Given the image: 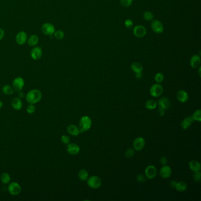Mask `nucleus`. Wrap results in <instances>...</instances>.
Returning a JSON list of instances; mask_svg holds the SVG:
<instances>
[{
	"mask_svg": "<svg viewBox=\"0 0 201 201\" xmlns=\"http://www.w3.org/2000/svg\"><path fill=\"white\" fill-rule=\"evenodd\" d=\"M42 93L38 89H33L29 91L25 95V100L29 104L35 105L42 99Z\"/></svg>",
	"mask_w": 201,
	"mask_h": 201,
	"instance_id": "nucleus-1",
	"label": "nucleus"
},
{
	"mask_svg": "<svg viewBox=\"0 0 201 201\" xmlns=\"http://www.w3.org/2000/svg\"><path fill=\"white\" fill-rule=\"evenodd\" d=\"M91 125L92 121L90 117L87 116L81 117L79 121V129L80 133L89 131L91 128Z\"/></svg>",
	"mask_w": 201,
	"mask_h": 201,
	"instance_id": "nucleus-2",
	"label": "nucleus"
},
{
	"mask_svg": "<svg viewBox=\"0 0 201 201\" xmlns=\"http://www.w3.org/2000/svg\"><path fill=\"white\" fill-rule=\"evenodd\" d=\"M87 185L91 189H98L101 185V180L97 176H91L87 179Z\"/></svg>",
	"mask_w": 201,
	"mask_h": 201,
	"instance_id": "nucleus-3",
	"label": "nucleus"
},
{
	"mask_svg": "<svg viewBox=\"0 0 201 201\" xmlns=\"http://www.w3.org/2000/svg\"><path fill=\"white\" fill-rule=\"evenodd\" d=\"M8 191L11 195L16 196L19 195L21 192V185L17 182H11L8 186Z\"/></svg>",
	"mask_w": 201,
	"mask_h": 201,
	"instance_id": "nucleus-4",
	"label": "nucleus"
},
{
	"mask_svg": "<svg viewBox=\"0 0 201 201\" xmlns=\"http://www.w3.org/2000/svg\"><path fill=\"white\" fill-rule=\"evenodd\" d=\"M24 85H25L24 80L21 77H16L13 81L12 87L15 91L19 92L23 90Z\"/></svg>",
	"mask_w": 201,
	"mask_h": 201,
	"instance_id": "nucleus-5",
	"label": "nucleus"
},
{
	"mask_svg": "<svg viewBox=\"0 0 201 201\" xmlns=\"http://www.w3.org/2000/svg\"><path fill=\"white\" fill-rule=\"evenodd\" d=\"M163 92V86L159 83L154 84L153 85H152L150 89L151 95L155 97H157L162 95Z\"/></svg>",
	"mask_w": 201,
	"mask_h": 201,
	"instance_id": "nucleus-6",
	"label": "nucleus"
},
{
	"mask_svg": "<svg viewBox=\"0 0 201 201\" xmlns=\"http://www.w3.org/2000/svg\"><path fill=\"white\" fill-rule=\"evenodd\" d=\"M151 28L154 33L161 34L164 30V27L162 22L158 20H152L151 23Z\"/></svg>",
	"mask_w": 201,
	"mask_h": 201,
	"instance_id": "nucleus-7",
	"label": "nucleus"
},
{
	"mask_svg": "<svg viewBox=\"0 0 201 201\" xmlns=\"http://www.w3.org/2000/svg\"><path fill=\"white\" fill-rule=\"evenodd\" d=\"M41 31L45 35H52L55 32V27L52 24L47 23L42 25Z\"/></svg>",
	"mask_w": 201,
	"mask_h": 201,
	"instance_id": "nucleus-8",
	"label": "nucleus"
},
{
	"mask_svg": "<svg viewBox=\"0 0 201 201\" xmlns=\"http://www.w3.org/2000/svg\"><path fill=\"white\" fill-rule=\"evenodd\" d=\"M133 146L135 151H139L142 150L145 146V141L144 138L142 137H138L135 139L133 143Z\"/></svg>",
	"mask_w": 201,
	"mask_h": 201,
	"instance_id": "nucleus-9",
	"label": "nucleus"
},
{
	"mask_svg": "<svg viewBox=\"0 0 201 201\" xmlns=\"http://www.w3.org/2000/svg\"><path fill=\"white\" fill-rule=\"evenodd\" d=\"M67 152L71 155H77L80 151V146L75 143H70L67 146Z\"/></svg>",
	"mask_w": 201,
	"mask_h": 201,
	"instance_id": "nucleus-10",
	"label": "nucleus"
},
{
	"mask_svg": "<svg viewBox=\"0 0 201 201\" xmlns=\"http://www.w3.org/2000/svg\"><path fill=\"white\" fill-rule=\"evenodd\" d=\"M146 28L142 25H137L133 28V34L138 38H142L146 34Z\"/></svg>",
	"mask_w": 201,
	"mask_h": 201,
	"instance_id": "nucleus-11",
	"label": "nucleus"
},
{
	"mask_svg": "<svg viewBox=\"0 0 201 201\" xmlns=\"http://www.w3.org/2000/svg\"><path fill=\"white\" fill-rule=\"evenodd\" d=\"M157 175V169L155 166L149 165L145 169V175L149 179H154Z\"/></svg>",
	"mask_w": 201,
	"mask_h": 201,
	"instance_id": "nucleus-12",
	"label": "nucleus"
},
{
	"mask_svg": "<svg viewBox=\"0 0 201 201\" xmlns=\"http://www.w3.org/2000/svg\"><path fill=\"white\" fill-rule=\"evenodd\" d=\"M43 55V52L40 47H35L31 51V57L34 60H38L40 59Z\"/></svg>",
	"mask_w": 201,
	"mask_h": 201,
	"instance_id": "nucleus-13",
	"label": "nucleus"
},
{
	"mask_svg": "<svg viewBox=\"0 0 201 201\" xmlns=\"http://www.w3.org/2000/svg\"><path fill=\"white\" fill-rule=\"evenodd\" d=\"M160 175L163 179L169 178L172 175V169L171 167L168 165H163L160 170Z\"/></svg>",
	"mask_w": 201,
	"mask_h": 201,
	"instance_id": "nucleus-14",
	"label": "nucleus"
},
{
	"mask_svg": "<svg viewBox=\"0 0 201 201\" xmlns=\"http://www.w3.org/2000/svg\"><path fill=\"white\" fill-rule=\"evenodd\" d=\"M27 34L25 33L24 31H20L19 32L17 35L15 40L17 43V44L20 45H23L24 44L26 41H27Z\"/></svg>",
	"mask_w": 201,
	"mask_h": 201,
	"instance_id": "nucleus-15",
	"label": "nucleus"
},
{
	"mask_svg": "<svg viewBox=\"0 0 201 201\" xmlns=\"http://www.w3.org/2000/svg\"><path fill=\"white\" fill-rule=\"evenodd\" d=\"M11 106L16 111H20L23 107V103L20 97H15L11 100Z\"/></svg>",
	"mask_w": 201,
	"mask_h": 201,
	"instance_id": "nucleus-16",
	"label": "nucleus"
},
{
	"mask_svg": "<svg viewBox=\"0 0 201 201\" xmlns=\"http://www.w3.org/2000/svg\"><path fill=\"white\" fill-rule=\"evenodd\" d=\"M201 64V57L198 55H193L191 58L190 65L192 68L196 69Z\"/></svg>",
	"mask_w": 201,
	"mask_h": 201,
	"instance_id": "nucleus-17",
	"label": "nucleus"
},
{
	"mask_svg": "<svg viewBox=\"0 0 201 201\" xmlns=\"http://www.w3.org/2000/svg\"><path fill=\"white\" fill-rule=\"evenodd\" d=\"M176 97L177 99L181 103H185L188 100L189 95L186 91L181 90L177 93Z\"/></svg>",
	"mask_w": 201,
	"mask_h": 201,
	"instance_id": "nucleus-18",
	"label": "nucleus"
},
{
	"mask_svg": "<svg viewBox=\"0 0 201 201\" xmlns=\"http://www.w3.org/2000/svg\"><path fill=\"white\" fill-rule=\"evenodd\" d=\"M67 132L71 136H77L80 133V129L75 125H69L67 127Z\"/></svg>",
	"mask_w": 201,
	"mask_h": 201,
	"instance_id": "nucleus-19",
	"label": "nucleus"
},
{
	"mask_svg": "<svg viewBox=\"0 0 201 201\" xmlns=\"http://www.w3.org/2000/svg\"><path fill=\"white\" fill-rule=\"evenodd\" d=\"M157 103L159 105V106L163 108L165 110L169 109L170 105H171V102H170L169 99L166 97H163L161 98L158 101Z\"/></svg>",
	"mask_w": 201,
	"mask_h": 201,
	"instance_id": "nucleus-20",
	"label": "nucleus"
},
{
	"mask_svg": "<svg viewBox=\"0 0 201 201\" xmlns=\"http://www.w3.org/2000/svg\"><path fill=\"white\" fill-rule=\"evenodd\" d=\"M193 121L192 116L187 117L181 122V127L183 130H186L191 126V124L193 122Z\"/></svg>",
	"mask_w": 201,
	"mask_h": 201,
	"instance_id": "nucleus-21",
	"label": "nucleus"
},
{
	"mask_svg": "<svg viewBox=\"0 0 201 201\" xmlns=\"http://www.w3.org/2000/svg\"><path fill=\"white\" fill-rule=\"evenodd\" d=\"M189 167L191 171H192L194 172L200 171L201 169V163L198 161L193 160V161L189 162Z\"/></svg>",
	"mask_w": 201,
	"mask_h": 201,
	"instance_id": "nucleus-22",
	"label": "nucleus"
},
{
	"mask_svg": "<svg viewBox=\"0 0 201 201\" xmlns=\"http://www.w3.org/2000/svg\"><path fill=\"white\" fill-rule=\"evenodd\" d=\"M188 188V185L184 181H179L178 182L176 183V186L175 188L176 191L180 192H182L186 191V189Z\"/></svg>",
	"mask_w": 201,
	"mask_h": 201,
	"instance_id": "nucleus-23",
	"label": "nucleus"
},
{
	"mask_svg": "<svg viewBox=\"0 0 201 201\" xmlns=\"http://www.w3.org/2000/svg\"><path fill=\"white\" fill-rule=\"evenodd\" d=\"M131 69L135 73H142L143 71V66L141 63H137V62H135L131 64Z\"/></svg>",
	"mask_w": 201,
	"mask_h": 201,
	"instance_id": "nucleus-24",
	"label": "nucleus"
},
{
	"mask_svg": "<svg viewBox=\"0 0 201 201\" xmlns=\"http://www.w3.org/2000/svg\"><path fill=\"white\" fill-rule=\"evenodd\" d=\"M39 41V37L37 35H31L30 37L28 39V40H27L28 45L32 46V47L37 45L38 44Z\"/></svg>",
	"mask_w": 201,
	"mask_h": 201,
	"instance_id": "nucleus-25",
	"label": "nucleus"
},
{
	"mask_svg": "<svg viewBox=\"0 0 201 201\" xmlns=\"http://www.w3.org/2000/svg\"><path fill=\"white\" fill-rule=\"evenodd\" d=\"M0 180L4 184L9 183L11 181V176L10 174L7 172L3 173L0 176Z\"/></svg>",
	"mask_w": 201,
	"mask_h": 201,
	"instance_id": "nucleus-26",
	"label": "nucleus"
},
{
	"mask_svg": "<svg viewBox=\"0 0 201 201\" xmlns=\"http://www.w3.org/2000/svg\"><path fill=\"white\" fill-rule=\"evenodd\" d=\"M157 106V102L153 99L148 100L145 103V107L146 109L149 110H153L155 109Z\"/></svg>",
	"mask_w": 201,
	"mask_h": 201,
	"instance_id": "nucleus-27",
	"label": "nucleus"
},
{
	"mask_svg": "<svg viewBox=\"0 0 201 201\" xmlns=\"http://www.w3.org/2000/svg\"><path fill=\"white\" fill-rule=\"evenodd\" d=\"M2 91H3V93L6 95H12L14 92L13 87L11 86L10 85H4L3 87Z\"/></svg>",
	"mask_w": 201,
	"mask_h": 201,
	"instance_id": "nucleus-28",
	"label": "nucleus"
},
{
	"mask_svg": "<svg viewBox=\"0 0 201 201\" xmlns=\"http://www.w3.org/2000/svg\"><path fill=\"white\" fill-rule=\"evenodd\" d=\"M79 178L81 181H86L89 178V173L85 169H81L79 172Z\"/></svg>",
	"mask_w": 201,
	"mask_h": 201,
	"instance_id": "nucleus-29",
	"label": "nucleus"
},
{
	"mask_svg": "<svg viewBox=\"0 0 201 201\" xmlns=\"http://www.w3.org/2000/svg\"><path fill=\"white\" fill-rule=\"evenodd\" d=\"M193 121H201V111L200 109H198L195 111L193 115L192 116Z\"/></svg>",
	"mask_w": 201,
	"mask_h": 201,
	"instance_id": "nucleus-30",
	"label": "nucleus"
},
{
	"mask_svg": "<svg viewBox=\"0 0 201 201\" xmlns=\"http://www.w3.org/2000/svg\"><path fill=\"white\" fill-rule=\"evenodd\" d=\"M143 16V18L146 21L152 20L153 19V13L149 11H147L146 12H145Z\"/></svg>",
	"mask_w": 201,
	"mask_h": 201,
	"instance_id": "nucleus-31",
	"label": "nucleus"
},
{
	"mask_svg": "<svg viewBox=\"0 0 201 201\" xmlns=\"http://www.w3.org/2000/svg\"><path fill=\"white\" fill-rule=\"evenodd\" d=\"M155 80L156 83H160L164 80V75L162 73H157L155 75Z\"/></svg>",
	"mask_w": 201,
	"mask_h": 201,
	"instance_id": "nucleus-32",
	"label": "nucleus"
},
{
	"mask_svg": "<svg viewBox=\"0 0 201 201\" xmlns=\"http://www.w3.org/2000/svg\"><path fill=\"white\" fill-rule=\"evenodd\" d=\"M54 34L55 39L58 40H62L64 37V33L63 31L61 30H57V31H55Z\"/></svg>",
	"mask_w": 201,
	"mask_h": 201,
	"instance_id": "nucleus-33",
	"label": "nucleus"
},
{
	"mask_svg": "<svg viewBox=\"0 0 201 201\" xmlns=\"http://www.w3.org/2000/svg\"><path fill=\"white\" fill-rule=\"evenodd\" d=\"M26 111L28 114H33L35 111V107L33 104H29L27 106Z\"/></svg>",
	"mask_w": 201,
	"mask_h": 201,
	"instance_id": "nucleus-34",
	"label": "nucleus"
},
{
	"mask_svg": "<svg viewBox=\"0 0 201 201\" xmlns=\"http://www.w3.org/2000/svg\"><path fill=\"white\" fill-rule=\"evenodd\" d=\"M133 1V0H121V5L124 7H129L132 4Z\"/></svg>",
	"mask_w": 201,
	"mask_h": 201,
	"instance_id": "nucleus-35",
	"label": "nucleus"
},
{
	"mask_svg": "<svg viewBox=\"0 0 201 201\" xmlns=\"http://www.w3.org/2000/svg\"><path fill=\"white\" fill-rule=\"evenodd\" d=\"M61 141L65 145H68L70 142V138L69 136L64 135L61 137Z\"/></svg>",
	"mask_w": 201,
	"mask_h": 201,
	"instance_id": "nucleus-36",
	"label": "nucleus"
},
{
	"mask_svg": "<svg viewBox=\"0 0 201 201\" xmlns=\"http://www.w3.org/2000/svg\"><path fill=\"white\" fill-rule=\"evenodd\" d=\"M193 179L195 182H200L201 180V173L200 171H198V172H195L193 175Z\"/></svg>",
	"mask_w": 201,
	"mask_h": 201,
	"instance_id": "nucleus-37",
	"label": "nucleus"
},
{
	"mask_svg": "<svg viewBox=\"0 0 201 201\" xmlns=\"http://www.w3.org/2000/svg\"><path fill=\"white\" fill-rule=\"evenodd\" d=\"M135 155V151L133 149H128L125 152V156L131 158L134 156Z\"/></svg>",
	"mask_w": 201,
	"mask_h": 201,
	"instance_id": "nucleus-38",
	"label": "nucleus"
},
{
	"mask_svg": "<svg viewBox=\"0 0 201 201\" xmlns=\"http://www.w3.org/2000/svg\"><path fill=\"white\" fill-rule=\"evenodd\" d=\"M125 25L126 28H131L133 25V21L131 20V19H127L125 21Z\"/></svg>",
	"mask_w": 201,
	"mask_h": 201,
	"instance_id": "nucleus-39",
	"label": "nucleus"
},
{
	"mask_svg": "<svg viewBox=\"0 0 201 201\" xmlns=\"http://www.w3.org/2000/svg\"><path fill=\"white\" fill-rule=\"evenodd\" d=\"M137 180L138 182H141V183H144L145 181H146V178H145V176H144L143 174H139L137 176Z\"/></svg>",
	"mask_w": 201,
	"mask_h": 201,
	"instance_id": "nucleus-40",
	"label": "nucleus"
},
{
	"mask_svg": "<svg viewBox=\"0 0 201 201\" xmlns=\"http://www.w3.org/2000/svg\"><path fill=\"white\" fill-rule=\"evenodd\" d=\"M158 113L159 114V115L161 116H163L165 114V109H164L163 108L159 106V107H158Z\"/></svg>",
	"mask_w": 201,
	"mask_h": 201,
	"instance_id": "nucleus-41",
	"label": "nucleus"
},
{
	"mask_svg": "<svg viewBox=\"0 0 201 201\" xmlns=\"http://www.w3.org/2000/svg\"><path fill=\"white\" fill-rule=\"evenodd\" d=\"M160 162H161V165H162L163 166V165H166L168 163V160H167V158L165 156H162L160 159Z\"/></svg>",
	"mask_w": 201,
	"mask_h": 201,
	"instance_id": "nucleus-42",
	"label": "nucleus"
},
{
	"mask_svg": "<svg viewBox=\"0 0 201 201\" xmlns=\"http://www.w3.org/2000/svg\"><path fill=\"white\" fill-rule=\"evenodd\" d=\"M4 34H5L4 31L3 30L2 28H0V40H1L3 39V37H4Z\"/></svg>",
	"mask_w": 201,
	"mask_h": 201,
	"instance_id": "nucleus-43",
	"label": "nucleus"
},
{
	"mask_svg": "<svg viewBox=\"0 0 201 201\" xmlns=\"http://www.w3.org/2000/svg\"><path fill=\"white\" fill-rule=\"evenodd\" d=\"M176 183H177V182H176V181H171V182H170V186H171V188H175Z\"/></svg>",
	"mask_w": 201,
	"mask_h": 201,
	"instance_id": "nucleus-44",
	"label": "nucleus"
},
{
	"mask_svg": "<svg viewBox=\"0 0 201 201\" xmlns=\"http://www.w3.org/2000/svg\"><path fill=\"white\" fill-rule=\"evenodd\" d=\"M142 76H143V75L142 73H136V75H135V77L137 79H142Z\"/></svg>",
	"mask_w": 201,
	"mask_h": 201,
	"instance_id": "nucleus-45",
	"label": "nucleus"
},
{
	"mask_svg": "<svg viewBox=\"0 0 201 201\" xmlns=\"http://www.w3.org/2000/svg\"><path fill=\"white\" fill-rule=\"evenodd\" d=\"M3 106V103L2 101L0 100V109L2 108Z\"/></svg>",
	"mask_w": 201,
	"mask_h": 201,
	"instance_id": "nucleus-46",
	"label": "nucleus"
},
{
	"mask_svg": "<svg viewBox=\"0 0 201 201\" xmlns=\"http://www.w3.org/2000/svg\"><path fill=\"white\" fill-rule=\"evenodd\" d=\"M201 67H199V75L201 77Z\"/></svg>",
	"mask_w": 201,
	"mask_h": 201,
	"instance_id": "nucleus-47",
	"label": "nucleus"
}]
</instances>
